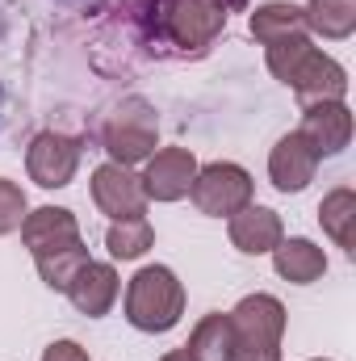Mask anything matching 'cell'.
Segmentation results:
<instances>
[{
    "instance_id": "1",
    "label": "cell",
    "mask_w": 356,
    "mask_h": 361,
    "mask_svg": "<svg viewBox=\"0 0 356 361\" xmlns=\"http://www.w3.org/2000/svg\"><path fill=\"white\" fill-rule=\"evenodd\" d=\"M268 72L281 85H289L306 105H314V101H344V92H348V72L331 55L314 51L306 34L272 42L268 47Z\"/></svg>"
},
{
    "instance_id": "2",
    "label": "cell",
    "mask_w": 356,
    "mask_h": 361,
    "mask_svg": "<svg viewBox=\"0 0 356 361\" xmlns=\"http://www.w3.org/2000/svg\"><path fill=\"white\" fill-rule=\"evenodd\" d=\"M285 307L272 294H248L231 311V353L227 361H281Z\"/></svg>"
},
{
    "instance_id": "3",
    "label": "cell",
    "mask_w": 356,
    "mask_h": 361,
    "mask_svg": "<svg viewBox=\"0 0 356 361\" xmlns=\"http://www.w3.org/2000/svg\"><path fill=\"white\" fill-rule=\"evenodd\" d=\"M184 315V286L168 265H147L130 277L126 290V319L139 332H168Z\"/></svg>"
},
{
    "instance_id": "4",
    "label": "cell",
    "mask_w": 356,
    "mask_h": 361,
    "mask_svg": "<svg viewBox=\"0 0 356 361\" xmlns=\"http://www.w3.org/2000/svg\"><path fill=\"white\" fill-rule=\"evenodd\" d=\"M189 197L201 214H214V219H231L239 214L243 206H252V177L239 169V164H205L197 169V177L189 185Z\"/></svg>"
},
{
    "instance_id": "5",
    "label": "cell",
    "mask_w": 356,
    "mask_h": 361,
    "mask_svg": "<svg viewBox=\"0 0 356 361\" xmlns=\"http://www.w3.org/2000/svg\"><path fill=\"white\" fill-rule=\"evenodd\" d=\"M231 0H155L160 25L177 47H205L227 25Z\"/></svg>"
},
{
    "instance_id": "6",
    "label": "cell",
    "mask_w": 356,
    "mask_h": 361,
    "mask_svg": "<svg viewBox=\"0 0 356 361\" xmlns=\"http://www.w3.org/2000/svg\"><path fill=\"white\" fill-rule=\"evenodd\" d=\"M105 152L113 164H139L155 156V114L147 101H126L109 122H105Z\"/></svg>"
},
{
    "instance_id": "7",
    "label": "cell",
    "mask_w": 356,
    "mask_h": 361,
    "mask_svg": "<svg viewBox=\"0 0 356 361\" xmlns=\"http://www.w3.org/2000/svg\"><path fill=\"white\" fill-rule=\"evenodd\" d=\"M92 202L101 206V214H109L113 223H126V219H143L147 210V193H143V180L134 177L126 164H101L92 173Z\"/></svg>"
},
{
    "instance_id": "8",
    "label": "cell",
    "mask_w": 356,
    "mask_h": 361,
    "mask_svg": "<svg viewBox=\"0 0 356 361\" xmlns=\"http://www.w3.org/2000/svg\"><path fill=\"white\" fill-rule=\"evenodd\" d=\"M76 164H80V147H76L72 139L55 135V130L34 135V143H30V152H25V169H30V177L38 180L42 189H63V185H72Z\"/></svg>"
},
{
    "instance_id": "9",
    "label": "cell",
    "mask_w": 356,
    "mask_h": 361,
    "mask_svg": "<svg viewBox=\"0 0 356 361\" xmlns=\"http://www.w3.org/2000/svg\"><path fill=\"white\" fill-rule=\"evenodd\" d=\"M21 240L34 257H51V252H63V248L80 244V223L63 206H42V210H30L21 219Z\"/></svg>"
},
{
    "instance_id": "10",
    "label": "cell",
    "mask_w": 356,
    "mask_h": 361,
    "mask_svg": "<svg viewBox=\"0 0 356 361\" xmlns=\"http://www.w3.org/2000/svg\"><path fill=\"white\" fill-rule=\"evenodd\" d=\"M197 177V160L189 147H164L155 156H147V173H143V193L155 202H177L189 193V185Z\"/></svg>"
},
{
    "instance_id": "11",
    "label": "cell",
    "mask_w": 356,
    "mask_h": 361,
    "mask_svg": "<svg viewBox=\"0 0 356 361\" xmlns=\"http://www.w3.org/2000/svg\"><path fill=\"white\" fill-rule=\"evenodd\" d=\"M298 135L319 152V160L323 156H336L352 139V114H348L344 101H314V105H306V118H302V130Z\"/></svg>"
},
{
    "instance_id": "12",
    "label": "cell",
    "mask_w": 356,
    "mask_h": 361,
    "mask_svg": "<svg viewBox=\"0 0 356 361\" xmlns=\"http://www.w3.org/2000/svg\"><path fill=\"white\" fill-rule=\"evenodd\" d=\"M314 169H319V152L293 130V135H285L276 147H272V156H268V173H272V185L281 189V193H302L310 180H314Z\"/></svg>"
},
{
    "instance_id": "13",
    "label": "cell",
    "mask_w": 356,
    "mask_h": 361,
    "mask_svg": "<svg viewBox=\"0 0 356 361\" xmlns=\"http://www.w3.org/2000/svg\"><path fill=\"white\" fill-rule=\"evenodd\" d=\"M63 294L76 302V311H80V315L96 319V315H105V311L113 307V298H117V273H113V265L84 261V265L76 269V277L68 281V290H63Z\"/></svg>"
},
{
    "instance_id": "14",
    "label": "cell",
    "mask_w": 356,
    "mask_h": 361,
    "mask_svg": "<svg viewBox=\"0 0 356 361\" xmlns=\"http://www.w3.org/2000/svg\"><path fill=\"white\" fill-rule=\"evenodd\" d=\"M231 244L248 257H265L281 244V219L268 206H243L231 214Z\"/></svg>"
},
{
    "instance_id": "15",
    "label": "cell",
    "mask_w": 356,
    "mask_h": 361,
    "mask_svg": "<svg viewBox=\"0 0 356 361\" xmlns=\"http://www.w3.org/2000/svg\"><path fill=\"white\" fill-rule=\"evenodd\" d=\"M272 265H276V273H281L285 281L310 286V281H319V277L327 273V257H323V248L310 244V240H281V244L272 248Z\"/></svg>"
},
{
    "instance_id": "16",
    "label": "cell",
    "mask_w": 356,
    "mask_h": 361,
    "mask_svg": "<svg viewBox=\"0 0 356 361\" xmlns=\"http://www.w3.org/2000/svg\"><path fill=\"white\" fill-rule=\"evenodd\" d=\"M306 34V13L298 4H285V0H272V4H260L252 13V38L256 42H285V38H302Z\"/></svg>"
},
{
    "instance_id": "17",
    "label": "cell",
    "mask_w": 356,
    "mask_h": 361,
    "mask_svg": "<svg viewBox=\"0 0 356 361\" xmlns=\"http://www.w3.org/2000/svg\"><path fill=\"white\" fill-rule=\"evenodd\" d=\"M319 219H323V231L352 257L356 252V193L344 185V189H331L319 206Z\"/></svg>"
},
{
    "instance_id": "18",
    "label": "cell",
    "mask_w": 356,
    "mask_h": 361,
    "mask_svg": "<svg viewBox=\"0 0 356 361\" xmlns=\"http://www.w3.org/2000/svg\"><path fill=\"white\" fill-rule=\"evenodd\" d=\"M302 13H306V30L323 38H348L356 30V0H310Z\"/></svg>"
},
{
    "instance_id": "19",
    "label": "cell",
    "mask_w": 356,
    "mask_h": 361,
    "mask_svg": "<svg viewBox=\"0 0 356 361\" xmlns=\"http://www.w3.org/2000/svg\"><path fill=\"white\" fill-rule=\"evenodd\" d=\"M184 349L197 361H227V353H231V315H222V311L205 315L193 328V336H189Z\"/></svg>"
},
{
    "instance_id": "20",
    "label": "cell",
    "mask_w": 356,
    "mask_h": 361,
    "mask_svg": "<svg viewBox=\"0 0 356 361\" xmlns=\"http://www.w3.org/2000/svg\"><path fill=\"white\" fill-rule=\"evenodd\" d=\"M105 244H109V252H113L117 261H134V257H143V252L155 244V231H151L147 219H126V223H113V227H109Z\"/></svg>"
},
{
    "instance_id": "21",
    "label": "cell",
    "mask_w": 356,
    "mask_h": 361,
    "mask_svg": "<svg viewBox=\"0 0 356 361\" xmlns=\"http://www.w3.org/2000/svg\"><path fill=\"white\" fill-rule=\"evenodd\" d=\"M38 261V273L51 290H68V281L76 277V269L89 261V248L76 244V248H63V252H51V257H34Z\"/></svg>"
},
{
    "instance_id": "22",
    "label": "cell",
    "mask_w": 356,
    "mask_h": 361,
    "mask_svg": "<svg viewBox=\"0 0 356 361\" xmlns=\"http://www.w3.org/2000/svg\"><path fill=\"white\" fill-rule=\"evenodd\" d=\"M25 214H30V210H25V193H21V185L0 180V235L17 231Z\"/></svg>"
},
{
    "instance_id": "23",
    "label": "cell",
    "mask_w": 356,
    "mask_h": 361,
    "mask_svg": "<svg viewBox=\"0 0 356 361\" xmlns=\"http://www.w3.org/2000/svg\"><path fill=\"white\" fill-rule=\"evenodd\" d=\"M42 361H89V349H80L76 341H55V345L42 353Z\"/></svg>"
},
{
    "instance_id": "24",
    "label": "cell",
    "mask_w": 356,
    "mask_h": 361,
    "mask_svg": "<svg viewBox=\"0 0 356 361\" xmlns=\"http://www.w3.org/2000/svg\"><path fill=\"white\" fill-rule=\"evenodd\" d=\"M160 361H197V357H193L189 349H172V353H164Z\"/></svg>"
},
{
    "instance_id": "25",
    "label": "cell",
    "mask_w": 356,
    "mask_h": 361,
    "mask_svg": "<svg viewBox=\"0 0 356 361\" xmlns=\"http://www.w3.org/2000/svg\"><path fill=\"white\" fill-rule=\"evenodd\" d=\"M319 361H323V357H319Z\"/></svg>"
}]
</instances>
